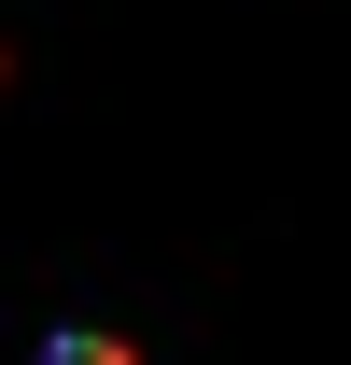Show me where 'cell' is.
I'll list each match as a JSON object with an SVG mask.
<instances>
[{
  "mask_svg": "<svg viewBox=\"0 0 351 365\" xmlns=\"http://www.w3.org/2000/svg\"><path fill=\"white\" fill-rule=\"evenodd\" d=\"M43 365H127V351H113V337H56Z\"/></svg>",
  "mask_w": 351,
  "mask_h": 365,
  "instance_id": "obj_1",
  "label": "cell"
}]
</instances>
